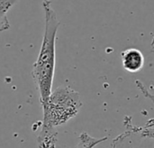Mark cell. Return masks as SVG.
<instances>
[{"mask_svg": "<svg viewBox=\"0 0 154 148\" xmlns=\"http://www.w3.org/2000/svg\"><path fill=\"white\" fill-rule=\"evenodd\" d=\"M126 134V139L127 143L129 145L128 148H154V140L143 137L138 135V141H133L134 146H132V141H131V132L129 129L125 131ZM111 148H124L120 138L117 137L116 139H114L113 143L111 144Z\"/></svg>", "mask_w": 154, "mask_h": 148, "instance_id": "277c9868", "label": "cell"}, {"mask_svg": "<svg viewBox=\"0 0 154 148\" xmlns=\"http://www.w3.org/2000/svg\"><path fill=\"white\" fill-rule=\"evenodd\" d=\"M82 107L80 95L69 86L57 88L42 108V128L56 130L75 118Z\"/></svg>", "mask_w": 154, "mask_h": 148, "instance_id": "7a4b0ae2", "label": "cell"}, {"mask_svg": "<svg viewBox=\"0 0 154 148\" xmlns=\"http://www.w3.org/2000/svg\"><path fill=\"white\" fill-rule=\"evenodd\" d=\"M58 140V132L41 128L37 137L39 148H55Z\"/></svg>", "mask_w": 154, "mask_h": 148, "instance_id": "5b68a950", "label": "cell"}, {"mask_svg": "<svg viewBox=\"0 0 154 148\" xmlns=\"http://www.w3.org/2000/svg\"><path fill=\"white\" fill-rule=\"evenodd\" d=\"M125 122H126V127L128 128H130L134 133H135L143 137L154 140V118L148 120L147 123L143 127L134 126L131 123V118H125Z\"/></svg>", "mask_w": 154, "mask_h": 148, "instance_id": "8992f818", "label": "cell"}, {"mask_svg": "<svg viewBox=\"0 0 154 148\" xmlns=\"http://www.w3.org/2000/svg\"><path fill=\"white\" fill-rule=\"evenodd\" d=\"M151 47H152V52H154V36H153V38H152V43H151Z\"/></svg>", "mask_w": 154, "mask_h": 148, "instance_id": "30bf717a", "label": "cell"}, {"mask_svg": "<svg viewBox=\"0 0 154 148\" xmlns=\"http://www.w3.org/2000/svg\"><path fill=\"white\" fill-rule=\"evenodd\" d=\"M121 58L124 69L129 72H137L143 67V54L136 48H129L123 51L121 53Z\"/></svg>", "mask_w": 154, "mask_h": 148, "instance_id": "3957f363", "label": "cell"}, {"mask_svg": "<svg viewBox=\"0 0 154 148\" xmlns=\"http://www.w3.org/2000/svg\"><path fill=\"white\" fill-rule=\"evenodd\" d=\"M42 6L44 13V33L37 60L32 65V76L39 91L41 105L43 107L52 92L56 65V40L60 23L51 7V0H43Z\"/></svg>", "mask_w": 154, "mask_h": 148, "instance_id": "6da1fadb", "label": "cell"}, {"mask_svg": "<svg viewBox=\"0 0 154 148\" xmlns=\"http://www.w3.org/2000/svg\"><path fill=\"white\" fill-rule=\"evenodd\" d=\"M20 0H0V33L9 29L10 24L7 13Z\"/></svg>", "mask_w": 154, "mask_h": 148, "instance_id": "52a82bcc", "label": "cell"}, {"mask_svg": "<svg viewBox=\"0 0 154 148\" xmlns=\"http://www.w3.org/2000/svg\"><path fill=\"white\" fill-rule=\"evenodd\" d=\"M136 85H137V87H138V89L140 90V91L143 94V96L146 98V99H149L152 103L154 104V95L152 93H151L149 90H148V89L146 88V86L141 81V80H136Z\"/></svg>", "mask_w": 154, "mask_h": 148, "instance_id": "9c48e42d", "label": "cell"}, {"mask_svg": "<svg viewBox=\"0 0 154 148\" xmlns=\"http://www.w3.org/2000/svg\"><path fill=\"white\" fill-rule=\"evenodd\" d=\"M106 139H107V137H102V138H96L88 135L87 132H82L79 137V141L76 148H94L96 146L106 141Z\"/></svg>", "mask_w": 154, "mask_h": 148, "instance_id": "ba28073f", "label": "cell"}]
</instances>
